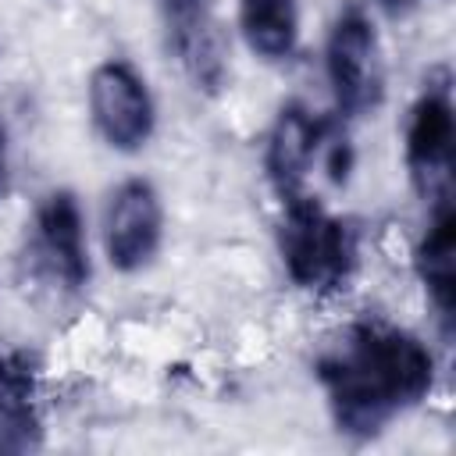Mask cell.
I'll return each instance as SVG.
<instances>
[{
	"instance_id": "obj_1",
	"label": "cell",
	"mask_w": 456,
	"mask_h": 456,
	"mask_svg": "<svg viewBox=\"0 0 456 456\" xmlns=\"http://www.w3.org/2000/svg\"><path fill=\"white\" fill-rule=\"evenodd\" d=\"M314 370L338 431L353 438H374L435 385V356L428 346L385 321H353L317 356Z\"/></svg>"
},
{
	"instance_id": "obj_2",
	"label": "cell",
	"mask_w": 456,
	"mask_h": 456,
	"mask_svg": "<svg viewBox=\"0 0 456 456\" xmlns=\"http://www.w3.org/2000/svg\"><path fill=\"white\" fill-rule=\"evenodd\" d=\"M281 264L299 289L338 292L356 271V232L346 217L328 214L314 196L281 200Z\"/></svg>"
},
{
	"instance_id": "obj_3",
	"label": "cell",
	"mask_w": 456,
	"mask_h": 456,
	"mask_svg": "<svg viewBox=\"0 0 456 456\" xmlns=\"http://www.w3.org/2000/svg\"><path fill=\"white\" fill-rule=\"evenodd\" d=\"M328 82L335 93V107L349 118L367 114L381 103L385 93V68H381V46L370 14L360 4H349L338 11L331 32H328Z\"/></svg>"
},
{
	"instance_id": "obj_4",
	"label": "cell",
	"mask_w": 456,
	"mask_h": 456,
	"mask_svg": "<svg viewBox=\"0 0 456 456\" xmlns=\"http://www.w3.org/2000/svg\"><path fill=\"white\" fill-rule=\"evenodd\" d=\"M89 110L96 132L107 139V146L121 153L146 146L157 125L150 89L125 61H107L89 75Z\"/></svg>"
},
{
	"instance_id": "obj_5",
	"label": "cell",
	"mask_w": 456,
	"mask_h": 456,
	"mask_svg": "<svg viewBox=\"0 0 456 456\" xmlns=\"http://www.w3.org/2000/svg\"><path fill=\"white\" fill-rule=\"evenodd\" d=\"M160 235H164V210H160L157 189L146 178L121 182L110 192L107 217H103L107 260L125 274L142 271L157 256Z\"/></svg>"
},
{
	"instance_id": "obj_6",
	"label": "cell",
	"mask_w": 456,
	"mask_h": 456,
	"mask_svg": "<svg viewBox=\"0 0 456 456\" xmlns=\"http://www.w3.org/2000/svg\"><path fill=\"white\" fill-rule=\"evenodd\" d=\"M452 139H456V125H452V103H449L445 86L424 89V96L413 103L410 125H406V164H410L417 185L431 200L449 196Z\"/></svg>"
},
{
	"instance_id": "obj_7",
	"label": "cell",
	"mask_w": 456,
	"mask_h": 456,
	"mask_svg": "<svg viewBox=\"0 0 456 456\" xmlns=\"http://www.w3.org/2000/svg\"><path fill=\"white\" fill-rule=\"evenodd\" d=\"M167 46L178 53L196 89L217 93L224 82V39L214 21V0H157Z\"/></svg>"
},
{
	"instance_id": "obj_8",
	"label": "cell",
	"mask_w": 456,
	"mask_h": 456,
	"mask_svg": "<svg viewBox=\"0 0 456 456\" xmlns=\"http://www.w3.org/2000/svg\"><path fill=\"white\" fill-rule=\"evenodd\" d=\"M324 132H328V121L314 118L303 103H285L278 110V118L271 125V135H267L264 164H267V178H271V185L281 200L303 192L306 171L321 157Z\"/></svg>"
},
{
	"instance_id": "obj_9",
	"label": "cell",
	"mask_w": 456,
	"mask_h": 456,
	"mask_svg": "<svg viewBox=\"0 0 456 456\" xmlns=\"http://www.w3.org/2000/svg\"><path fill=\"white\" fill-rule=\"evenodd\" d=\"M36 235H39V249H43L50 271L68 289H82L89 281V253H86L82 207H78L75 192L57 189L39 203Z\"/></svg>"
},
{
	"instance_id": "obj_10",
	"label": "cell",
	"mask_w": 456,
	"mask_h": 456,
	"mask_svg": "<svg viewBox=\"0 0 456 456\" xmlns=\"http://www.w3.org/2000/svg\"><path fill=\"white\" fill-rule=\"evenodd\" d=\"M36 442V363L25 353H0V452H21Z\"/></svg>"
},
{
	"instance_id": "obj_11",
	"label": "cell",
	"mask_w": 456,
	"mask_h": 456,
	"mask_svg": "<svg viewBox=\"0 0 456 456\" xmlns=\"http://www.w3.org/2000/svg\"><path fill=\"white\" fill-rule=\"evenodd\" d=\"M449 200L452 196L435 200L431 224L417 246V274L445 328L452 321V299H456V210Z\"/></svg>"
},
{
	"instance_id": "obj_12",
	"label": "cell",
	"mask_w": 456,
	"mask_h": 456,
	"mask_svg": "<svg viewBox=\"0 0 456 456\" xmlns=\"http://www.w3.org/2000/svg\"><path fill=\"white\" fill-rule=\"evenodd\" d=\"M239 25L253 53L281 61L299 39V4L296 0H239Z\"/></svg>"
},
{
	"instance_id": "obj_13",
	"label": "cell",
	"mask_w": 456,
	"mask_h": 456,
	"mask_svg": "<svg viewBox=\"0 0 456 456\" xmlns=\"http://www.w3.org/2000/svg\"><path fill=\"white\" fill-rule=\"evenodd\" d=\"M385 7H392V11H399V7H406V4H413V0H381Z\"/></svg>"
},
{
	"instance_id": "obj_14",
	"label": "cell",
	"mask_w": 456,
	"mask_h": 456,
	"mask_svg": "<svg viewBox=\"0 0 456 456\" xmlns=\"http://www.w3.org/2000/svg\"><path fill=\"white\" fill-rule=\"evenodd\" d=\"M0 175H4V125H0Z\"/></svg>"
}]
</instances>
